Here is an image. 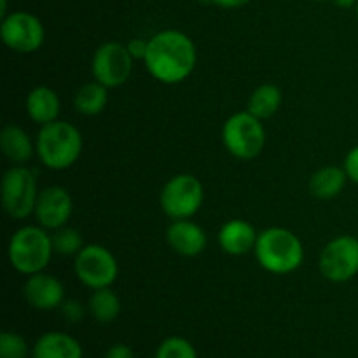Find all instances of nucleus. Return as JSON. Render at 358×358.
Returning a JSON list of instances; mask_svg holds the SVG:
<instances>
[{"label":"nucleus","mask_w":358,"mask_h":358,"mask_svg":"<svg viewBox=\"0 0 358 358\" xmlns=\"http://www.w3.org/2000/svg\"><path fill=\"white\" fill-rule=\"evenodd\" d=\"M311 2H327V0H311Z\"/></svg>","instance_id":"473e14b6"},{"label":"nucleus","mask_w":358,"mask_h":358,"mask_svg":"<svg viewBox=\"0 0 358 358\" xmlns=\"http://www.w3.org/2000/svg\"><path fill=\"white\" fill-rule=\"evenodd\" d=\"M282 98V90L276 84H261L248 98L247 110L254 114L255 117L261 119V121H264V119L273 117L280 110Z\"/></svg>","instance_id":"aec40b11"},{"label":"nucleus","mask_w":358,"mask_h":358,"mask_svg":"<svg viewBox=\"0 0 358 358\" xmlns=\"http://www.w3.org/2000/svg\"><path fill=\"white\" fill-rule=\"evenodd\" d=\"M52 238V248H55L56 254L65 255V257H70L73 255L76 257L80 250H83L86 245H84L83 234L77 229L69 226H63L59 229H56L55 233L51 234Z\"/></svg>","instance_id":"5701e85b"},{"label":"nucleus","mask_w":358,"mask_h":358,"mask_svg":"<svg viewBox=\"0 0 358 358\" xmlns=\"http://www.w3.org/2000/svg\"><path fill=\"white\" fill-rule=\"evenodd\" d=\"M355 10H357V20H358V3H357V7H355Z\"/></svg>","instance_id":"72a5a7b5"},{"label":"nucleus","mask_w":358,"mask_h":358,"mask_svg":"<svg viewBox=\"0 0 358 358\" xmlns=\"http://www.w3.org/2000/svg\"><path fill=\"white\" fill-rule=\"evenodd\" d=\"M35 152L49 170H66L83 154V135L73 124L56 119L41 126L35 138Z\"/></svg>","instance_id":"7ed1b4c3"},{"label":"nucleus","mask_w":358,"mask_h":358,"mask_svg":"<svg viewBox=\"0 0 358 358\" xmlns=\"http://www.w3.org/2000/svg\"><path fill=\"white\" fill-rule=\"evenodd\" d=\"M87 310H90L91 317L100 324H112L121 313V301L110 287H105V289L93 290L90 303H87Z\"/></svg>","instance_id":"4be33fe9"},{"label":"nucleus","mask_w":358,"mask_h":358,"mask_svg":"<svg viewBox=\"0 0 358 358\" xmlns=\"http://www.w3.org/2000/svg\"><path fill=\"white\" fill-rule=\"evenodd\" d=\"M336 6L343 7V9H350V7H357L358 0H334Z\"/></svg>","instance_id":"7c9ffc66"},{"label":"nucleus","mask_w":358,"mask_h":358,"mask_svg":"<svg viewBox=\"0 0 358 358\" xmlns=\"http://www.w3.org/2000/svg\"><path fill=\"white\" fill-rule=\"evenodd\" d=\"M150 76L163 84H178L187 79L198 63L196 44L180 30H163L149 38L143 59Z\"/></svg>","instance_id":"f257e3e1"},{"label":"nucleus","mask_w":358,"mask_h":358,"mask_svg":"<svg viewBox=\"0 0 358 358\" xmlns=\"http://www.w3.org/2000/svg\"><path fill=\"white\" fill-rule=\"evenodd\" d=\"M108 103V87L98 80L86 83L77 90L73 105L83 115H98L105 110Z\"/></svg>","instance_id":"412c9836"},{"label":"nucleus","mask_w":358,"mask_h":358,"mask_svg":"<svg viewBox=\"0 0 358 358\" xmlns=\"http://www.w3.org/2000/svg\"><path fill=\"white\" fill-rule=\"evenodd\" d=\"M348 175L345 168L324 166L315 171L310 178V192L318 199H332L345 189Z\"/></svg>","instance_id":"6ab92c4d"},{"label":"nucleus","mask_w":358,"mask_h":358,"mask_svg":"<svg viewBox=\"0 0 358 358\" xmlns=\"http://www.w3.org/2000/svg\"><path fill=\"white\" fill-rule=\"evenodd\" d=\"M105 358H135V353L126 345H114L107 350Z\"/></svg>","instance_id":"c85d7f7f"},{"label":"nucleus","mask_w":358,"mask_h":358,"mask_svg":"<svg viewBox=\"0 0 358 358\" xmlns=\"http://www.w3.org/2000/svg\"><path fill=\"white\" fill-rule=\"evenodd\" d=\"M259 266L273 275H289L304 262L303 241L285 227H268L261 231L254 248Z\"/></svg>","instance_id":"f03ea898"},{"label":"nucleus","mask_w":358,"mask_h":358,"mask_svg":"<svg viewBox=\"0 0 358 358\" xmlns=\"http://www.w3.org/2000/svg\"><path fill=\"white\" fill-rule=\"evenodd\" d=\"M205 199L203 184L191 173H178L164 184L159 205L164 215L171 220L191 219L199 212Z\"/></svg>","instance_id":"0eeeda50"},{"label":"nucleus","mask_w":358,"mask_h":358,"mask_svg":"<svg viewBox=\"0 0 358 358\" xmlns=\"http://www.w3.org/2000/svg\"><path fill=\"white\" fill-rule=\"evenodd\" d=\"M222 142L236 159H255L266 147L264 124L248 110L236 112L224 122Z\"/></svg>","instance_id":"39448f33"},{"label":"nucleus","mask_w":358,"mask_h":358,"mask_svg":"<svg viewBox=\"0 0 358 358\" xmlns=\"http://www.w3.org/2000/svg\"><path fill=\"white\" fill-rule=\"evenodd\" d=\"M166 241L171 250L184 257H196L203 254L208 245L205 229L191 219L173 220L166 229Z\"/></svg>","instance_id":"4468645a"},{"label":"nucleus","mask_w":358,"mask_h":358,"mask_svg":"<svg viewBox=\"0 0 358 358\" xmlns=\"http://www.w3.org/2000/svg\"><path fill=\"white\" fill-rule=\"evenodd\" d=\"M7 14H9V10H7V0H0V16L6 17Z\"/></svg>","instance_id":"2f4dec72"},{"label":"nucleus","mask_w":358,"mask_h":358,"mask_svg":"<svg viewBox=\"0 0 358 358\" xmlns=\"http://www.w3.org/2000/svg\"><path fill=\"white\" fill-rule=\"evenodd\" d=\"M156 358H198V353L187 339L171 336L157 346Z\"/></svg>","instance_id":"b1692460"},{"label":"nucleus","mask_w":358,"mask_h":358,"mask_svg":"<svg viewBox=\"0 0 358 358\" xmlns=\"http://www.w3.org/2000/svg\"><path fill=\"white\" fill-rule=\"evenodd\" d=\"M62 315L69 324H77V322L83 320L84 317V306L77 299H66L63 301L62 306Z\"/></svg>","instance_id":"a878e982"},{"label":"nucleus","mask_w":358,"mask_h":358,"mask_svg":"<svg viewBox=\"0 0 358 358\" xmlns=\"http://www.w3.org/2000/svg\"><path fill=\"white\" fill-rule=\"evenodd\" d=\"M52 238L48 229L37 226H23L10 236L7 257L10 266L21 275H35L44 271L52 257Z\"/></svg>","instance_id":"20e7f679"},{"label":"nucleus","mask_w":358,"mask_h":358,"mask_svg":"<svg viewBox=\"0 0 358 358\" xmlns=\"http://www.w3.org/2000/svg\"><path fill=\"white\" fill-rule=\"evenodd\" d=\"M23 296L35 310L51 311L65 301V287L55 275L41 271L28 276L23 285Z\"/></svg>","instance_id":"ddd939ff"},{"label":"nucleus","mask_w":358,"mask_h":358,"mask_svg":"<svg viewBox=\"0 0 358 358\" xmlns=\"http://www.w3.org/2000/svg\"><path fill=\"white\" fill-rule=\"evenodd\" d=\"M73 269L79 282L91 290L112 287L119 275V264L114 254L108 248L94 243L86 245L76 255Z\"/></svg>","instance_id":"6e6552de"},{"label":"nucleus","mask_w":358,"mask_h":358,"mask_svg":"<svg viewBox=\"0 0 358 358\" xmlns=\"http://www.w3.org/2000/svg\"><path fill=\"white\" fill-rule=\"evenodd\" d=\"M34 358H83L84 352L80 343L73 336L65 332H45L31 350Z\"/></svg>","instance_id":"dca6fc26"},{"label":"nucleus","mask_w":358,"mask_h":358,"mask_svg":"<svg viewBox=\"0 0 358 358\" xmlns=\"http://www.w3.org/2000/svg\"><path fill=\"white\" fill-rule=\"evenodd\" d=\"M322 275L334 283H345L358 275V238L343 234L325 245L318 261Z\"/></svg>","instance_id":"9b49d317"},{"label":"nucleus","mask_w":358,"mask_h":358,"mask_svg":"<svg viewBox=\"0 0 358 358\" xmlns=\"http://www.w3.org/2000/svg\"><path fill=\"white\" fill-rule=\"evenodd\" d=\"M343 168H345V171H346V175H348L350 180L358 184V145L353 147V149L346 154L345 166Z\"/></svg>","instance_id":"bb28decb"},{"label":"nucleus","mask_w":358,"mask_h":358,"mask_svg":"<svg viewBox=\"0 0 358 358\" xmlns=\"http://www.w3.org/2000/svg\"><path fill=\"white\" fill-rule=\"evenodd\" d=\"M206 2H212L215 6L224 7V9H238V7L247 6L252 0H206Z\"/></svg>","instance_id":"c756f323"},{"label":"nucleus","mask_w":358,"mask_h":358,"mask_svg":"<svg viewBox=\"0 0 358 358\" xmlns=\"http://www.w3.org/2000/svg\"><path fill=\"white\" fill-rule=\"evenodd\" d=\"M0 37L10 51L30 55L42 48L45 30L42 21L35 14L27 13V10H13L6 17H2Z\"/></svg>","instance_id":"1a4fd4ad"},{"label":"nucleus","mask_w":358,"mask_h":358,"mask_svg":"<svg viewBox=\"0 0 358 358\" xmlns=\"http://www.w3.org/2000/svg\"><path fill=\"white\" fill-rule=\"evenodd\" d=\"M37 175L24 164H14L2 177L3 212L14 220H23L34 213L38 198Z\"/></svg>","instance_id":"423d86ee"},{"label":"nucleus","mask_w":358,"mask_h":358,"mask_svg":"<svg viewBox=\"0 0 358 358\" xmlns=\"http://www.w3.org/2000/svg\"><path fill=\"white\" fill-rule=\"evenodd\" d=\"M126 48H128L129 55L133 56L135 62H138V59L143 62L147 56V49H149V41H143V38H131V41L126 44Z\"/></svg>","instance_id":"cd10ccee"},{"label":"nucleus","mask_w":358,"mask_h":358,"mask_svg":"<svg viewBox=\"0 0 358 358\" xmlns=\"http://www.w3.org/2000/svg\"><path fill=\"white\" fill-rule=\"evenodd\" d=\"M133 56L129 55L126 44L121 42H105L94 51L91 59L93 79L110 87H119L128 83L133 72Z\"/></svg>","instance_id":"9d476101"},{"label":"nucleus","mask_w":358,"mask_h":358,"mask_svg":"<svg viewBox=\"0 0 358 358\" xmlns=\"http://www.w3.org/2000/svg\"><path fill=\"white\" fill-rule=\"evenodd\" d=\"M27 341L16 332H2L0 334V358H28Z\"/></svg>","instance_id":"393cba45"},{"label":"nucleus","mask_w":358,"mask_h":358,"mask_svg":"<svg viewBox=\"0 0 358 358\" xmlns=\"http://www.w3.org/2000/svg\"><path fill=\"white\" fill-rule=\"evenodd\" d=\"M0 149L3 156L14 164H24L31 159L35 152V143L28 133L17 124L3 126L0 133Z\"/></svg>","instance_id":"a211bd4d"},{"label":"nucleus","mask_w":358,"mask_h":358,"mask_svg":"<svg viewBox=\"0 0 358 358\" xmlns=\"http://www.w3.org/2000/svg\"><path fill=\"white\" fill-rule=\"evenodd\" d=\"M73 201L70 192L62 185H51L38 192L34 215L37 224L48 231H56L66 226L72 217Z\"/></svg>","instance_id":"f8f14e48"},{"label":"nucleus","mask_w":358,"mask_h":358,"mask_svg":"<svg viewBox=\"0 0 358 358\" xmlns=\"http://www.w3.org/2000/svg\"><path fill=\"white\" fill-rule=\"evenodd\" d=\"M257 236L259 233L250 222L243 219H231L220 227L217 240L226 254L245 255L254 250Z\"/></svg>","instance_id":"2eb2a0df"},{"label":"nucleus","mask_w":358,"mask_h":358,"mask_svg":"<svg viewBox=\"0 0 358 358\" xmlns=\"http://www.w3.org/2000/svg\"><path fill=\"white\" fill-rule=\"evenodd\" d=\"M62 110L58 93L48 86H37L27 96V114L37 124L44 126L56 121Z\"/></svg>","instance_id":"f3484780"}]
</instances>
